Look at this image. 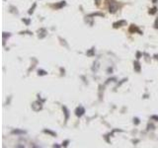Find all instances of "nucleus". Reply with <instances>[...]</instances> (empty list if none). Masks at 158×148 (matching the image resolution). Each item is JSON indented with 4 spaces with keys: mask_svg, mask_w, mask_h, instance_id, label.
<instances>
[{
    "mask_svg": "<svg viewBox=\"0 0 158 148\" xmlns=\"http://www.w3.org/2000/svg\"><path fill=\"white\" fill-rule=\"evenodd\" d=\"M83 113H84V109H83V108H81V107H80L79 109L76 110V115H77V116H82Z\"/></svg>",
    "mask_w": 158,
    "mask_h": 148,
    "instance_id": "1",
    "label": "nucleus"
},
{
    "mask_svg": "<svg viewBox=\"0 0 158 148\" xmlns=\"http://www.w3.org/2000/svg\"><path fill=\"white\" fill-rule=\"evenodd\" d=\"M134 64H135V70H136V71H139V64L137 63V62H135Z\"/></svg>",
    "mask_w": 158,
    "mask_h": 148,
    "instance_id": "2",
    "label": "nucleus"
},
{
    "mask_svg": "<svg viewBox=\"0 0 158 148\" xmlns=\"http://www.w3.org/2000/svg\"><path fill=\"white\" fill-rule=\"evenodd\" d=\"M155 12H156V8H153V9H152V11L150 12V13H151V14H154Z\"/></svg>",
    "mask_w": 158,
    "mask_h": 148,
    "instance_id": "3",
    "label": "nucleus"
},
{
    "mask_svg": "<svg viewBox=\"0 0 158 148\" xmlns=\"http://www.w3.org/2000/svg\"><path fill=\"white\" fill-rule=\"evenodd\" d=\"M152 119H154V120H157V121H158V116H152Z\"/></svg>",
    "mask_w": 158,
    "mask_h": 148,
    "instance_id": "4",
    "label": "nucleus"
},
{
    "mask_svg": "<svg viewBox=\"0 0 158 148\" xmlns=\"http://www.w3.org/2000/svg\"><path fill=\"white\" fill-rule=\"evenodd\" d=\"M155 1H156V0H153V2H154V3H155Z\"/></svg>",
    "mask_w": 158,
    "mask_h": 148,
    "instance_id": "5",
    "label": "nucleus"
}]
</instances>
